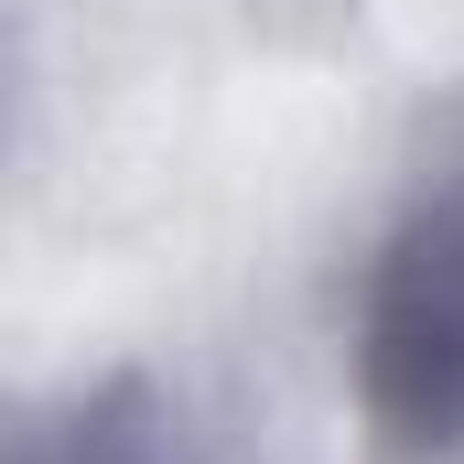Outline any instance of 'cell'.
<instances>
[{
	"instance_id": "obj_2",
	"label": "cell",
	"mask_w": 464,
	"mask_h": 464,
	"mask_svg": "<svg viewBox=\"0 0 464 464\" xmlns=\"http://www.w3.org/2000/svg\"><path fill=\"white\" fill-rule=\"evenodd\" d=\"M11 464H162V400H151V378H98V389L54 400L44 421H22Z\"/></svg>"
},
{
	"instance_id": "obj_1",
	"label": "cell",
	"mask_w": 464,
	"mask_h": 464,
	"mask_svg": "<svg viewBox=\"0 0 464 464\" xmlns=\"http://www.w3.org/2000/svg\"><path fill=\"white\" fill-rule=\"evenodd\" d=\"M356 411L389 464H464V184H432L367 259Z\"/></svg>"
}]
</instances>
